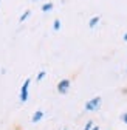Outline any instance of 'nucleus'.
<instances>
[{
  "instance_id": "0eeeda50",
  "label": "nucleus",
  "mask_w": 127,
  "mask_h": 130,
  "mask_svg": "<svg viewBox=\"0 0 127 130\" xmlns=\"http://www.w3.org/2000/svg\"><path fill=\"white\" fill-rule=\"evenodd\" d=\"M29 14H31V11H29V9H26V11H25V12H23V14L20 15V19H19V22H25V20H26V19L29 17Z\"/></svg>"
},
{
  "instance_id": "f03ea898",
  "label": "nucleus",
  "mask_w": 127,
  "mask_h": 130,
  "mask_svg": "<svg viewBox=\"0 0 127 130\" xmlns=\"http://www.w3.org/2000/svg\"><path fill=\"white\" fill-rule=\"evenodd\" d=\"M29 84H31V79H25V82L22 84V88H20V101L22 102H26L28 101V96H29Z\"/></svg>"
},
{
  "instance_id": "6e6552de",
  "label": "nucleus",
  "mask_w": 127,
  "mask_h": 130,
  "mask_svg": "<svg viewBox=\"0 0 127 130\" xmlns=\"http://www.w3.org/2000/svg\"><path fill=\"white\" fill-rule=\"evenodd\" d=\"M53 29H54V31H59V29H60V20H59V19H54V22H53Z\"/></svg>"
},
{
  "instance_id": "9b49d317",
  "label": "nucleus",
  "mask_w": 127,
  "mask_h": 130,
  "mask_svg": "<svg viewBox=\"0 0 127 130\" xmlns=\"http://www.w3.org/2000/svg\"><path fill=\"white\" fill-rule=\"evenodd\" d=\"M122 121L127 124V113H124V115H122Z\"/></svg>"
},
{
  "instance_id": "ddd939ff",
  "label": "nucleus",
  "mask_w": 127,
  "mask_h": 130,
  "mask_svg": "<svg viewBox=\"0 0 127 130\" xmlns=\"http://www.w3.org/2000/svg\"><path fill=\"white\" fill-rule=\"evenodd\" d=\"M122 39H124V40L127 42V32H125V34H124V37H122Z\"/></svg>"
},
{
  "instance_id": "1a4fd4ad",
  "label": "nucleus",
  "mask_w": 127,
  "mask_h": 130,
  "mask_svg": "<svg viewBox=\"0 0 127 130\" xmlns=\"http://www.w3.org/2000/svg\"><path fill=\"white\" fill-rule=\"evenodd\" d=\"M46 76V71L45 70H42V71H39V74H37V77H36V80H37V82H40V80L43 79Z\"/></svg>"
},
{
  "instance_id": "39448f33",
  "label": "nucleus",
  "mask_w": 127,
  "mask_h": 130,
  "mask_svg": "<svg viewBox=\"0 0 127 130\" xmlns=\"http://www.w3.org/2000/svg\"><path fill=\"white\" fill-rule=\"evenodd\" d=\"M99 20H101L99 15H94V17H91V19H90V22H88V28H91V29H93L94 26L99 23Z\"/></svg>"
},
{
  "instance_id": "4468645a",
  "label": "nucleus",
  "mask_w": 127,
  "mask_h": 130,
  "mask_svg": "<svg viewBox=\"0 0 127 130\" xmlns=\"http://www.w3.org/2000/svg\"><path fill=\"white\" fill-rule=\"evenodd\" d=\"M33 2H39V0H33Z\"/></svg>"
},
{
  "instance_id": "20e7f679",
  "label": "nucleus",
  "mask_w": 127,
  "mask_h": 130,
  "mask_svg": "<svg viewBox=\"0 0 127 130\" xmlns=\"http://www.w3.org/2000/svg\"><path fill=\"white\" fill-rule=\"evenodd\" d=\"M42 118H43V111H42V110H37V111H34V115L31 116V122L36 124V122H39Z\"/></svg>"
},
{
  "instance_id": "2eb2a0df",
  "label": "nucleus",
  "mask_w": 127,
  "mask_h": 130,
  "mask_svg": "<svg viewBox=\"0 0 127 130\" xmlns=\"http://www.w3.org/2000/svg\"><path fill=\"white\" fill-rule=\"evenodd\" d=\"M0 2H2V0H0Z\"/></svg>"
},
{
  "instance_id": "9d476101",
  "label": "nucleus",
  "mask_w": 127,
  "mask_h": 130,
  "mask_svg": "<svg viewBox=\"0 0 127 130\" xmlns=\"http://www.w3.org/2000/svg\"><path fill=\"white\" fill-rule=\"evenodd\" d=\"M93 127V121H88L87 124H85V127H84V130H90Z\"/></svg>"
},
{
  "instance_id": "423d86ee",
  "label": "nucleus",
  "mask_w": 127,
  "mask_h": 130,
  "mask_svg": "<svg viewBox=\"0 0 127 130\" xmlns=\"http://www.w3.org/2000/svg\"><path fill=\"white\" fill-rule=\"evenodd\" d=\"M53 8H54V5H53L51 2H48V3H43V5L40 6V9H42L43 12H50V11H53Z\"/></svg>"
},
{
  "instance_id": "f8f14e48",
  "label": "nucleus",
  "mask_w": 127,
  "mask_h": 130,
  "mask_svg": "<svg viewBox=\"0 0 127 130\" xmlns=\"http://www.w3.org/2000/svg\"><path fill=\"white\" fill-rule=\"evenodd\" d=\"M90 130H99V127H98V125H93V127H91Z\"/></svg>"
},
{
  "instance_id": "7ed1b4c3",
  "label": "nucleus",
  "mask_w": 127,
  "mask_h": 130,
  "mask_svg": "<svg viewBox=\"0 0 127 130\" xmlns=\"http://www.w3.org/2000/svg\"><path fill=\"white\" fill-rule=\"evenodd\" d=\"M70 85H71V80L70 79H62L60 82L57 84V91L60 94H67L68 90H70Z\"/></svg>"
},
{
  "instance_id": "f257e3e1",
  "label": "nucleus",
  "mask_w": 127,
  "mask_h": 130,
  "mask_svg": "<svg viewBox=\"0 0 127 130\" xmlns=\"http://www.w3.org/2000/svg\"><path fill=\"white\" fill-rule=\"evenodd\" d=\"M101 102H102V98L101 96H94L93 99H90V101L85 102V110L87 111H96V110H99Z\"/></svg>"
}]
</instances>
